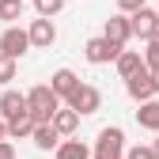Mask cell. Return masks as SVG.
Instances as JSON below:
<instances>
[{
  "label": "cell",
  "instance_id": "19",
  "mask_svg": "<svg viewBox=\"0 0 159 159\" xmlns=\"http://www.w3.org/2000/svg\"><path fill=\"white\" fill-rule=\"evenodd\" d=\"M61 8H65V0H34V11H38V19H53Z\"/></svg>",
  "mask_w": 159,
  "mask_h": 159
},
{
  "label": "cell",
  "instance_id": "14",
  "mask_svg": "<svg viewBox=\"0 0 159 159\" xmlns=\"http://www.w3.org/2000/svg\"><path fill=\"white\" fill-rule=\"evenodd\" d=\"M30 140H34V148H42V152H57V144H61V136H57V129H53V125L46 121V125H34Z\"/></svg>",
  "mask_w": 159,
  "mask_h": 159
},
{
  "label": "cell",
  "instance_id": "6",
  "mask_svg": "<svg viewBox=\"0 0 159 159\" xmlns=\"http://www.w3.org/2000/svg\"><path fill=\"white\" fill-rule=\"evenodd\" d=\"M117 53H121V49H117V46H110L102 34H98V38H91V42L84 46V57H87L91 65H110V61H117Z\"/></svg>",
  "mask_w": 159,
  "mask_h": 159
},
{
  "label": "cell",
  "instance_id": "23",
  "mask_svg": "<svg viewBox=\"0 0 159 159\" xmlns=\"http://www.w3.org/2000/svg\"><path fill=\"white\" fill-rule=\"evenodd\" d=\"M0 159H15V148L8 140H0Z\"/></svg>",
  "mask_w": 159,
  "mask_h": 159
},
{
  "label": "cell",
  "instance_id": "9",
  "mask_svg": "<svg viewBox=\"0 0 159 159\" xmlns=\"http://www.w3.org/2000/svg\"><path fill=\"white\" fill-rule=\"evenodd\" d=\"M125 91H129L133 102H148V98L155 95V87H152V72H148V68H140L136 76H129V80H125Z\"/></svg>",
  "mask_w": 159,
  "mask_h": 159
},
{
  "label": "cell",
  "instance_id": "11",
  "mask_svg": "<svg viewBox=\"0 0 159 159\" xmlns=\"http://www.w3.org/2000/svg\"><path fill=\"white\" fill-rule=\"evenodd\" d=\"M76 87H80V76H76L72 68H57V72L49 76V91H53L57 98H68Z\"/></svg>",
  "mask_w": 159,
  "mask_h": 159
},
{
  "label": "cell",
  "instance_id": "8",
  "mask_svg": "<svg viewBox=\"0 0 159 159\" xmlns=\"http://www.w3.org/2000/svg\"><path fill=\"white\" fill-rule=\"evenodd\" d=\"M102 38H106L110 46L125 49V42L133 38V30H129V15H114V19H106V27H102Z\"/></svg>",
  "mask_w": 159,
  "mask_h": 159
},
{
  "label": "cell",
  "instance_id": "27",
  "mask_svg": "<svg viewBox=\"0 0 159 159\" xmlns=\"http://www.w3.org/2000/svg\"><path fill=\"white\" fill-rule=\"evenodd\" d=\"M155 42H159V34H155Z\"/></svg>",
  "mask_w": 159,
  "mask_h": 159
},
{
  "label": "cell",
  "instance_id": "3",
  "mask_svg": "<svg viewBox=\"0 0 159 159\" xmlns=\"http://www.w3.org/2000/svg\"><path fill=\"white\" fill-rule=\"evenodd\" d=\"M65 106H68V110H76L80 117H87V114H95L98 106H102V91L91 87V84H80V87L65 98Z\"/></svg>",
  "mask_w": 159,
  "mask_h": 159
},
{
  "label": "cell",
  "instance_id": "5",
  "mask_svg": "<svg viewBox=\"0 0 159 159\" xmlns=\"http://www.w3.org/2000/svg\"><path fill=\"white\" fill-rule=\"evenodd\" d=\"M129 30H133V38H144V42H152V38L159 34V19H155V11H152V8L133 11V15H129Z\"/></svg>",
  "mask_w": 159,
  "mask_h": 159
},
{
  "label": "cell",
  "instance_id": "2",
  "mask_svg": "<svg viewBox=\"0 0 159 159\" xmlns=\"http://www.w3.org/2000/svg\"><path fill=\"white\" fill-rule=\"evenodd\" d=\"M95 159H121L125 155V133L117 129V125H106V129H98V140H95Z\"/></svg>",
  "mask_w": 159,
  "mask_h": 159
},
{
  "label": "cell",
  "instance_id": "15",
  "mask_svg": "<svg viewBox=\"0 0 159 159\" xmlns=\"http://www.w3.org/2000/svg\"><path fill=\"white\" fill-rule=\"evenodd\" d=\"M53 155H57V159H91V148H87L84 140H76V136H68V140L57 144Z\"/></svg>",
  "mask_w": 159,
  "mask_h": 159
},
{
  "label": "cell",
  "instance_id": "21",
  "mask_svg": "<svg viewBox=\"0 0 159 159\" xmlns=\"http://www.w3.org/2000/svg\"><path fill=\"white\" fill-rule=\"evenodd\" d=\"M125 159H155V155H152V144H136L125 152Z\"/></svg>",
  "mask_w": 159,
  "mask_h": 159
},
{
  "label": "cell",
  "instance_id": "26",
  "mask_svg": "<svg viewBox=\"0 0 159 159\" xmlns=\"http://www.w3.org/2000/svg\"><path fill=\"white\" fill-rule=\"evenodd\" d=\"M152 155L159 159V136H155V140H152Z\"/></svg>",
  "mask_w": 159,
  "mask_h": 159
},
{
  "label": "cell",
  "instance_id": "16",
  "mask_svg": "<svg viewBox=\"0 0 159 159\" xmlns=\"http://www.w3.org/2000/svg\"><path fill=\"white\" fill-rule=\"evenodd\" d=\"M136 121H140V129H152V133H159V102H155V98L140 102V110H136Z\"/></svg>",
  "mask_w": 159,
  "mask_h": 159
},
{
  "label": "cell",
  "instance_id": "24",
  "mask_svg": "<svg viewBox=\"0 0 159 159\" xmlns=\"http://www.w3.org/2000/svg\"><path fill=\"white\" fill-rule=\"evenodd\" d=\"M0 140H8V121H0Z\"/></svg>",
  "mask_w": 159,
  "mask_h": 159
},
{
  "label": "cell",
  "instance_id": "20",
  "mask_svg": "<svg viewBox=\"0 0 159 159\" xmlns=\"http://www.w3.org/2000/svg\"><path fill=\"white\" fill-rule=\"evenodd\" d=\"M15 72H19V65L11 61V57H4V53H0V84H11V80H15Z\"/></svg>",
  "mask_w": 159,
  "mask_h": 159
},
{
  "label": "cell",
  "instance_id": "12",
  "mask_svg": "<svg viewBox=\"0 0 159 159\" xmlns=\"http://www.w3.org/2000/svg\"><path fill=\"white\" fill-rule=\"evenodd\" d=\"M49 125L57 129V136H61V140H65V136H76V129H80V114L68 110V106H61V110L53 114V121H49Z\"/></svg>",
  "mask_w": 159,
  "mask_h": 159
},
{
  "label": "cell",
  "instance_id": "25",
  "mask_svg": "<svg viewBox=\"0 0 159 159\" xmlns=\"http://www.w3.org/2000/svg\"><path fill=\"white\" fill-rule=\"evenodd\" d=\"M152 87H155V95H159V72H152Z\"/></svg>",
  "mask_w": 159,
  "mask_h": 159
},
{
  "label": "cell",
  "instance_id": "7",
  "mask_svg": "<svg viewBox=\"0 0 159 159\" xmlns=\"http://www.w3.org/2000/svg\"><path fill=\"white\" fill-rule=\"evenodd\" d=\"M27 38H30L34 49H49V46L57 42V27H53V19H34V23L27 27Z\"/></svg>",
  "mask_w": 159,
  "mask_h": 159
},
{
  "label": "cell",
  "instance_id": "28",
  "mask_svg": "<svg viewBox=\"0 0 159 159\" xmlns=\"http://www.w3.org/2000/svg\"><path fill=\"white\" fill-rule=\"evenodd\" d=\"M155 19H159V11H155Z\"/></svg>",
  "mask_w": 159,
  "mask_h": 159
},
{
  "label": "cell",
  "instance_id": "13",
  "mask_svg": "<svg viewBox=\"0 0 159 159\" xmlns=\"http://www.w3.org/2000/svg\"><path fill=\"white\" fill-rule=\"evenodd\" d=\"M117 76H121V80H129V76H136V72H140L144 68V61H140V49H121V53H117Z\"/></svg>",
  "mask_w": 159,
  "mask_h": 159
},
{
  "label": "cell",
  "instance_id": "22",
  "mask_svg": "<svg viewBox=\"0 0 159 159\" xmlns=\"http://www.w3.org/2000/svg\"><path fill=\"white\" fill-rule=\"evenodd\" d=\"M140 8H144V0H117V11H121V15H133Z\"/></svg>",
  "mask_w": 159,
  "mask_h": 159
},
{
  "label": "cell",
  "instance_id": "18",
  "mask_svg": "<svg viewBox=\"0 0 159 159\" xmlns=\"http://www.w3.org/2000/svg\"><path fill=\"white\" fill-rule=\"evenodd\" d=\"M30 133H34V117H30V114L11 117V121H8V136H15V140H19V136H30Z\"/></svg>",
  "mask_w": 159,
  "mask_h": 159
},
{
  "label": "cell",
  "instance_id": "17",
  "mask_svg": "<svg viewBox=\"0 0 159 159\" xmlns=\"http://www.w3.org/2000/svg\"><path fill=\"white\" fill-rule=\"evenodd\" d=\"M27 11V0H0V19H4L8 27H15L19 19Z\"/></svg>",
  "mask_w": 159,
  "mask_h": 159
},
{
  "label": "cell",
  "instance_id": "4",
  "mask_svg": "<svg viewBox=\"0 0 159 159\" xmlns=\"http://www.w3.org/2000/svg\"><path fill=\"white\" fill-rule=\"evenodd\" d=\"M27 49H30V38H27V30H23V27H8L4 34H0V53H4V57L19 61Z\"/></svg>",
  "mask_w": 159,
  "mask_h": 159
},
{
  "label": "cell",
  "instance_id": "1",
  "mask_svg": "<svg viewBox=\"0 0 159 159\" xmlns=\"http://www.w3.org/2000/svg\"><path fill=\"white\" fill-rule=\"evenodd\" d=\"M57 110H61V98L49 91V84H38V87L27 91V114L34 117V125L53 121V114H57Z\"/></svg>",
  "mask_w": 159,
  "mask_h": 159
},
{
  "label": "cell",
  "instance_id": "10",
  "mask_svg": "<svg viewBox=\"0 0 159 159\" xmlns=\"http://www.w3.org/2000/svg\"><path fill=\"white\" fill-rule=\"evenodd\" d=\"M27 114V95L23 91H4L0 95V121H11V117Z\"/></svg>",
  "mask_w": 159,
  "mask_h": 159
}]
</instances>
